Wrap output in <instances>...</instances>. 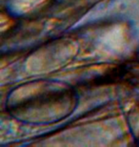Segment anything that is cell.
<instances>
[{
  "mask_svg": "<svg viewBox=\"0 0 139 147\" xmlns=\"http://www.w3.org/2000/svg\"><path fill=\"white\" fill-rule=\"evenodd\" d=\"M44 0H13L11 9L14 13H24L36 7L38 4H40Z\"/></svg>",
  "mask_w": 139,
  "mask_h": 147,
  "instance_id": "6da1fadb",
  "label": "cell"
}]
</instances>
